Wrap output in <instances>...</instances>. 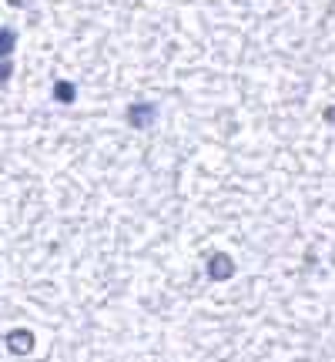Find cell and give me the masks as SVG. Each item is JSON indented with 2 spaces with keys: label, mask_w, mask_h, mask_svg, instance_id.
Returning a JSON list of instances; mask_svg holds the SVG:
<instances>
[{
  "label": "cell",
  "mask_w": 335,
  "mask_h": 362,
  "mask_svg": "<svg viewBox=\"0 0 335 362\" xmlns=\"http://www.w3.org/2000/svg\"><path fill=\"white\" fill-rule=\"evenodd\" d=\"M7 4H11V7H24V0H7Z\"/></svg>",
  "instance_id": "obj_8"
},
{
  "label": "cell",
  "mask_w": 335,
  "mask_h": 362,
  "mask_svg": "<svg viewBox=\"0 0 335 362\" xmlns=\"http://www.w3.org/2000/svg\"><path fill=\"white\" fill-rule=\"evenodd\" d=\"M17 47V30L14 27H0V60H7Z\"/></svg>",
  "instance_id": "obj_5"
},
{
  "label": "cell",
  "mask_w": 335,
  "mask_h": 362,
  "mask_svg": "<svg viewBox=\"0 0 335 362\" xmlns=\"http://www.w3.org/2000/svg\"><path fill=\"white\" fill-rule=\"evenodd\" d=\"M50 94H54V101H57V105H74V101H77V84L61 77V81H54Z\"/></svg>",
  "instance_id": "obj_4"
},
{
  "label": "cell",
  "mask_w": 335,
  "mask_h": 362,
  "mask_svg": "<svg viewBox=\"0 0 335 362\" xmlns=\"http://www.w3.org/2000/svg\"><path fill=\"white\" fill-rule=\"evenodd\" d=\"M4 342H7V349L14 352V356H31L34 352V332L24 329V326H17V329H11L7 335H4Z\"/></svg>",
  "instance_id": "obj_2"
},
{
  "label": "cell",
  "mask_w": 335,
  "mask_h": 362,
  "mask_svg": "<svg viewBox=\"0 0 335 362\" xmlns=\"http://www.w3.org/2000/svg\"><path fill=\"white\" fill-rule=\"evenodd\" d=\"M208 275H212L214 282H228L231 275H235V262H231L228 252H214L208 258Z\"/></svg>",
  "instance_id": "obj_3"
},
{
  "label": "cell",
  "mask_w": 335,
  "mask_h": 362,
  "mask_svg": "<svg viewBox=\"0 0 335 362\" xmlns=\"http://www.w3.org/2000/svg\"><path fill=\"white\" fill-rule=\"evenodd\" d=\"M124 118H128L131 128L148 131V128H154V121H158V105H154V101H135V105L124 111Z\"/></svg>",
  "instance_id": "obj_1"
},
{
  "label": "cell",
  "mask_w": 335,
  "mask_h": 362,
  "mask_svg": "<svg viewBox=\"0 0 335 362\" xmlns=\"http://www.w3.org/2000/svg\"><path fill=\"white\" fill-rule=\"evenodd\" d=\"M322 118H325V124H329V128H335V105L325 107V111H322Z\"/></svg>",
  "instance_id": "obj_7"
},
{
  "label": "cell",
  "mask_w": 335,
  "mask_h": 362,
  "mask_svg": "<svg viewBox=\"0 0 335 362\" xmlns=\"http://www.w3.org/2000/svg\"><path fill=\"white\" fill-rule=\"evenodd\" d=\"M14 74V67H11V60H0V84H7Z\"/></svg>",
  "instance_id": "obj_6"
}]
</instances>
